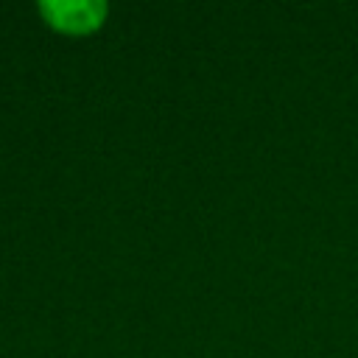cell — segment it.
<instances>
[{"label":"cell","instance_id":"6da1fadb","mask_svg":"<svg viewBox=\"0 0 358 358\" xmlns=\"http://www.w3.org/2000/svg\"><path fill=\"white\" fill-rule=\"evenodd\" d=\"M39 11L59 31L90 34L103 22L106 3L103 0H42Z\"/></svg>","mask_w":358,"mask_h":358}]
</instances>
